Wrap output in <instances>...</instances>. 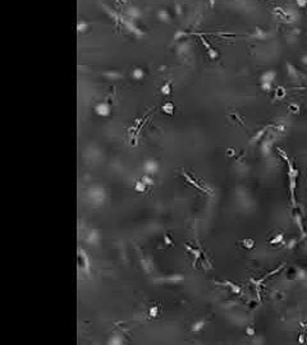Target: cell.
<instances>
[{"mask_svg":"<svg viewBox=\"0 0 307 345\" xmlns=\"http://www.w3.org/2000/svg\"><path fill=\"white\" fill-rule=\"evenodd\" d=\"M95 111L101 116H106V115L110 114V106L106 102H101V104H97L95 106Z\"/></svg>","mask_w":307,"mask_h":345,"instance_id":"obj_2","label":"cell"},{"mask_svg":"<svg viewBox=\"0 0 307 345\" xmlns=\"http://www.w3.org/2000/svg\"><path fill=\"white\" fill-rule=\"evenodd\" d=\"M161 109H163V111L165 114H168V115L174 114V105L172 104V102H166V104H164Z\"/></svg>","mask_w":307,"mask_h":345,"instance_id":"obj_6","label":"cell"},{"mask_svg":"<svg viewBox=\"0 0 307 345\" xmlns=\"http://www.w3.org/2000/svg\"><path fill=\"white\" fill-rule=\"evenodd\" d=\"M203 327H205V321H198V322H196L195 325H193V327H192V331H195V332L201 331Z\"/></svg>","mask_w":307,"mask_h":345,"instance_id":"obj_9","label":"cell"},{"mask_svg":"<svg viewBox=\"0 0 307 345\" xmlns=\"http://www.w3.org/2000/svg\"><path fill=\"white\" fill-rule=\"evenodd\" d=\"M134 189L137 192H140V193H143L145 189H146V184H145L142 180H138V182H136V184H134Z\"/></svg>","mask_w":307,"mask_h":345,"instance_id":"obj_8","label":"cell"},{"mask_svg":"<svg viewBox=\"0 0 307 345\" xmlns=\"http://www.w3.org/2000/svg\"><path fill=\"white\" fill-rule=\"evenodd\" d=\"M132 75H133V78H134V79H137V81L142 79V78H143V75H145L143 69H142V68H134L133 72H132Z\"/></svg>","mask_w":307,"mask_h":345,"instance_id":"obj_5","label":"cell"},{"mask_svg":"<svg viewBox=\"0 0 307 345\" xmlns=\"http://www.w3.org/2000/svg\"><path fill=\"white\" fill-rule=\"evenodd\" d=\"M157 312H159V308H157V305H154L150 308V312H148V314H150V317H157Z\"/></svg>","mask_w":307,"mask_h":345,"instance_id":"obj_11","label":"cell"},{"mask_svg":"<svg viewBox=\"0 0 307 345\" xmlns=\"http://www.w3.org/2000/svg\"><path fill=\"white\" fill-rule=\"evenodd\" d=\"M161 93L163 95H170V82H166L163 87H161Z\"/></svg>","mask_w":307,"mask_h":345,"instance_id":"obj_10","label":"cell"},{"mask_svg":"<svg viewBox=\"0 0 307 345\" xmlns=\"http://www.w3.org/2000/svg\"><path fill=\"white\" fill-rule=\"evenodd\" d=\"M201 40H202V42H203V45H205V46H206V48H207V51H209V55H210V56H211L212 59H215V58L217 56V54L215 53V50H214V49H212V48H211V46H210V45H209V44H207V41H206V40H205V38H203V37L201 38Z\"/></svg>","mask_w":307,"mask_h":345,"instance_id":"obj_7","label":"cell"},{"mask_svg":"<svg viewBox=\"0 0 307 345\" xmlns=\"http://www.w3.org/2000/svg\"><path fill=\"white\" fill-rule=\"evenodd\" d=\"M145 170H146L148 174L156 171V163L155 161H147V163H145Z\"/></svg>","mask_w":307,"mask_h":345,"instance_id":"obj_4","label":"cell"},{"mask_svg":"<svg viewBox=\"0 0 307 345\" xmlns=\"http://www.w3.org/2000/svg\"><path fill=\"white\" fill-rule=\"evenodd\" d=\"M243 243H245V247H247V248H252L253 247V240H251V239L243 240Z\"/></svg>","mask_w":307,"mask_h":345,"instance_id":"obj_13","label":"cell"},{"mask_svg":"<svg viewBox=\"0 0 307 345\" xmlns=\"http://www.w3.org/2000/svg\"><path fill=\"white\" fill-rule=\"evenodd\" d=\"M183 175H184V177L187 178V180H188V182L191 183V184H192V185H195V187H196V188H197V189H200V190H202V192H209V190H207L206 188H205V187H201V185H200V184H198V183H196V182H195V180H193V179H192L191 177H188V175H187V173H186V171H183Z\"/></svg>","mask_w":307,"mask_h":345,"instance_id":"obj_3","label":"cell"},{"mask_svg":"<svg viewBox=\"0 0 307 345\" xmlns=\"http://www.w3.org/2000/svg\"><path fill=\"white\" fill-rule=\"evenodd\" d=\"M141 180H142L146 185H151V184H154V180H152V179H151L150 177H148V175H143Z\"/></svg>","mask_w":307,"mask_h":345,"instance_id":"obj_12","label":"cell"},{"mask_svg":"<svg viewBox=\"0 0 307 345\" xmlns=\"http://www.w3.org/2000/svg\"><path fill=\"white\" fill-rule=\"evenodd\" d=\"M280 156L284 159V161L287 163L288 165V178H289V192H291V199H292V203L296 204V198H294V189H296V185H297V177H298V169L294 168V165L291 160L288 159V156L285 155L284 151L281 150H278Z\"/></svg>","mask_w":307,"mask_h":345,"instance_id":"obj_1","label":"cell"}]
</instances>
